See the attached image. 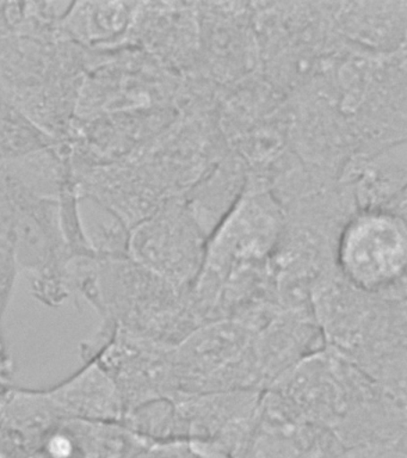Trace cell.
Returning <instances> with one entry per match:
<instances>
[{
    "label": "cell",
    "instance_id": "cell-6",
    "mask_svg": "<svg viewBox=\"0 0 407 458\" xmlns=\"http://www.w3.org/2000/svg\"><path fill=\"white\" fill-rule=\"evenodd\" d=\"M406 263V217L388 210L357 209L343 225L335 267L355 288L407 295Z\"/></svg>",
    "mask_w": 407,
    "mask_h": 458
},
{
    "label": "cell",
    "instance_id": "cell-2",
    "mask_svg": "<svg viewBox=\"0 0 407 458\" xmlns=\"http://www.w3.org/2000/svg\"><path fill=\"white\" fill-rule=\"evenodd\" d=\"M406 295L362 292L337 271L314 289L310 313L325 347L406 400Z\"/></svg>",
    "mask_w": 407,
    "mask_h": 458
},
{
    "label": "cell",
    "instance_id": "cell-4",
    "mask_svg": "<svg viewBox=\"0 0 407 458\" xmlns=\"http://www.w3.org/2000/svg\"><path fill=\"white\" fill-rule=\"evenodd\" d=\"M284 214L264 182L246 181L237 202L208 236L192 286L206 295L242 293L266 281Z\"/></svg>",
    "mask_w": 407,
    "mask_h": 458
},
{
    "label": "cell",
    "instance_id": "cell-15",
    "mask_svg": "<svg viewBox=\"0 0 407 458\" xmlns=\"http://www.w3.org/2000/svg\"><path fill=\"white\" fill-rule=\"evenodd\" d=\"M192 458H231L225 451L221 450L216 444L202 442L199 440L196 453Z\"/></svg>",
    "mask_w": 407,
    "mask_h": 458
},
{
    "label": "cell",
    "instance_id": "cell-7",
    "mask_svg": "<svg viewBox=\"0 0 407 458\" xmlns=\"http://www.w3.org/2000/svg\"><path fill=\"white\" fill-rule=\"evenodd\" d=\"M207 240L184 200L173 197L131 232L130 257L174 288L189 290L201 270Z\"/></svg>",
    "mask_w": 407,
    "mask_h": 458
},
{
    "label": "cell",
    "instance_id": "cell-8",
    "mask_svg": "<svg viewBox=\"0 0 407 458\" xmlns=\"http://www.w3.org/2000/svg\"><path fill=\"white\" fill-rule=\"evenodd\" d=\"M259 390L180 392L171 397L174 438L216 444L231 458H239L259 422Z\"/></svg>",
    "mask_w": 407,
    "mask_h": 458
},
{
    "label": "cell",
    "instance_id": "cell-3",
    "mask_svg": "<svg viewBox=\"0 0 407 458\" xmlns=\"http://www.w3.org/2000/svg\"><path fill=\"white\" fill-rule=\"evenodd\" d=\"M59 185L33 157L0 163V239L34 283L64 281L71 260L60 222Z\"/></svg>",
    "mask_w": 407,
    "mask_h": 458
},
{
    "label": "cell",
    "instance_id": "cell-11",
    "mask_svg": "<svg viewBox=\"0 0 407 458\" xmlns=\"http://www.w3.org/2000/svg\"><path fill=\"white\" fill-rule=\"evenodd\" d=\"M56 143L16 106L0 81V163L30 156Z\"/></svg>",
    "mask_w": 407,
    "mask_h": 458
},
{
    "label": "cell",
    "instance_id": "cell-5",
    "mask_svg": "<svg viewBox=\"0 0 407 458\" xmlns=\"http://www.w3.org/2000/svg\"><path fill=\"white\" fill-rule=\"evenodd\" d=\"M275 308L260 304L235 317L206 322L185 336L174 346L180 392L256 390L249 347L257 328Z\"/></svg>",
    "mask_w": 407,
    "mask_h": 458
},
{
    "label": "cell",
    "instance_id": "cell-12",
    "mask_svg": "<svg viewBox=\"0 0 407 458\" xmlns=\"http://www.w3.org/2000/svg\"><path fill=\"white\" fill-rule=\"evenodd\" d=\"M20 270L15 250L5 240L0 239V320L8 306Z\"/></svg>",
    "mask_w": 407,
    "mask_h": 458
},
{
    "label": "cell",
    "instance_id": "cell-10",
    "mask_svg": "<svg viewBox=\"0 0 407 458\" xmlns=\"http://www.w3.org/2000/svg\"><path fill=\"white\" fill-rule=\"evenodd\" d=\"M139 3H73L64 21L65 30L91 48L127 42Z\"/></svg>",
    "mask_w": 407,
    "mask_h": 458
},
{
    "label": "cell",
    "instance_id": "cell-13",
    "mask_svg": "<svg viewBox=\"0 0 407 458\" xmlns=\"http://www.w3.org/2000/svg\"><path fill=\"white\" fill-rule=\"evenodd\" d=\"M344 450L330 431L319 428L295 458H343Z\"/></svg>",
    "mask_w": 407,
    "mask_h": 458
},
{
    "label": "cell",
    "instance_id": "cell-14",
    "mask_svg": "<svg viewBox=\"0 0 407 458\" xmlns=\"http://www.w3.org/2000/svg\"><path fill=\"white\" fill-rule=\"evenodd\" d=\"M343 458H407L406 444H402V445L381 444V445L349 447V449L344 450Z\"/></svg>",
    "mask_w": 407,
    "mask_h": 458
},
{
    "label": "cell",
    "instance_id": "cell-9",
    "mask_svg": "<svg viewBox=\"0 0 407 458\" xmlns=\"http://www.w3.org/2000/svg\"><path fill=\"white\" fill-rule=\"evenodd\" d=\"M324 346L312 314L275 308L250 344L249 360L256 389H269L296 364Z\"/></svg>",
    "mask_w": 407,
    "mask_h": 458
},
{
    "label": "cell",
    "instance_id": "cell-1",
    "mask_svg": "<svg viewBox=\"0 0 407 458\" xmlns=\"http://www.w3.org/2000/svg\"><path fill=\"white\" fill-rule=\"evenodd\" d=\"M62 3H24L22 17L0 36V81L16 106L41 131L67 142L77 117L95 48L64 28Z\"/></svg>",
    "mask_w": 407,
    "mask_h": 458
}]
</instances>
